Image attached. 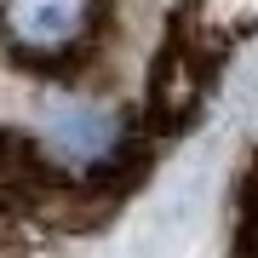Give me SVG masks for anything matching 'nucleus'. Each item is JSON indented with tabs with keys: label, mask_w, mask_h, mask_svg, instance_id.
Here are the masks:
<instances>
[{
	"label": "nucleus",
	"mask_w": 258,
	"mask_h": 258,
	"mask_svg": "<svg viewBox=\"0 0 258 258\" xmlns=\"http://www.w3.org/2000/svg\"><path fill=\"white\" fill-rule=\"evenodd\" d=\"M23 138L69 195H86L98 184L120 195V184L138 172V132L98 92H40Z\"/></svg>",
	"instance_id": "f257e3e1"
},
{
	"label": "nucleus",
	"mask_w": 258,
	"mask_h": 258,
	"mask_svg": "<svg viewBox=\"0 0 258 258\" xmlns=\"http://www.w3.org/2000/svg\"><path fill=\"white\" fill-rule=\"evenodd\" d=\"M109 12L115 0H0V57L63 81L92 63Z\"/></svg>",
	"instance_id": "f03ea898"
}]
</instances>
